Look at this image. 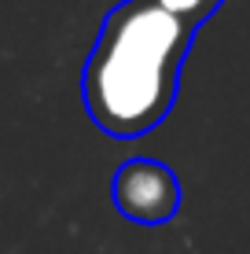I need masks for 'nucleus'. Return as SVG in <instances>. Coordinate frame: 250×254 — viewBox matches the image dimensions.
Here are the masks:
<instances>
[{"instance_id":"obj_1","label":"nucleus","mask_w":250,"mask_h":254,"mask_svg":"<svg viewBox=\"0 0 250 254\" xmlns=\"http://www.w3.org/2000/svg\"><path fill=\"white\" fill-rule=\"evenodd\" d=\"M195 26L125 0L103 19L81 74V96L92 126L114 140L158 129L180 92V70L192 52Z\"/></svg>"},{"instance_id":"obj_2","label":"nucleus","mask_w":250,"mask_h":254,"mask_svg":"<svg viewBox=\"0 0 250 254\" xmlns=\"http://www.w3.org/2000/svg\"><path fill=\"white\" fill-rule=\"evenodd\" d=\"M118 214L136 225H166L180 210V181L158 159H129L118 166L110 185Z\"/></svg>"},{"instance_id":"obj_3","label":"nucleus","mask_w":250,"mask_h":254,"mask_svg":"<svg viewBox=\"0 0 250 254\" xmlns=\"http://www.w3.org/2000/svg\"><path fill=\"white\" fill-rule=\"evenodd\" d=\"M144 4H151V7H158V11H166V15H173V19H180V22H188V26L199 30L225 0H144Z\"/></svg>"}]
</instances>
